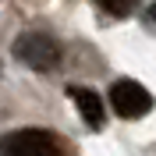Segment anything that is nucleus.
<instances>
[{
    "instance_id": "3",
    "label": "nucleus",
    "mask_w": 156,
    "mask_h": 156,
    "mask_svg": "<svg viewBox=\"0 0 156 156\" xmlns=\"http://www.w3.org/2000/svg\"><path fill=\"white\" fill-rule=\"evenodd\" d=\"M110 107H114V114L135 121V117H146L153 110V92L146 85L131 82V78H121V82L110 85Z\"/></svg>"
},
{
    "instance_id": "5",
    "label": "nucleus",
    "mask_w": 156,
    "mask_h": 156,
    "mask_svg": "<svg viewBox=\"0 0 156 156\" xmlns=\"http://www.w3.org/2000/svg\"><path fill=\"white\" fill-rule=\"evenodd\" d=\"M103 7H107L114 18H124V14H131V11L138 7V0H103Z\"/></svg>"
},
{
    "instance_id": "6",
    "label": "nucleus",
    "mask_w": 156,
    "mask_h": 156,
    "mask_svg": "<svg viewBox=\"0 0 156 156\" xmlns=\"http://www.w3.org/2000/svg\"><path fill=\"white\" fill-rule=\"evenodd\" d=\"M149 18H153V21H156V4H153V7H149Z\"/></svg>"
},
{
    "instance_id": "1",
    "label": "nucleus",
    "mask_w": 156,
    "mask_h": 156,
    "mask_svg": "<svg viewBox=\"0 0 156 156\" xmlns=\"http://www.w3.org/2000/svg\"><path fill=\"white\" fill-rule=\"evenodd\" d=\"M14 57L21 64H29L32 71H53L60 60V46H57V39L43 36V32H25L14 43Z\"/></svg>"
},
{
    "instance_id": "2",
    "label": "nucleus",
    "mask_w": 156,
    "mask_h": 156,
    "mask_svg": "<svg viewBox=\"0 0 156 156\" xmlns=\"http://www.w3.org/2000/svg\"><path fill=\"white\" fill-rule=\"evenodd\" d=\"M4 153L7 156H64V146L50 135L46 128H21V131L7 135Z\"/></svg>"
},
{
    "instance_id": "4",
    "label": "nucleus",
    "mask_w": 156,
    "mask_h": 156,
    "mask_svg": "<svg viewBox=\"0 0 156 156\" xmlns=\"http://www.w3.org/2000/svg\"><path fill=\"white\" fill-rule=\"evenodd\" d=\"M71 96H75V107H78V114H82V121H89L92 128H103L107 107H103V99H99L92 89H71Z\"/></svg>"
}]
</instances>
